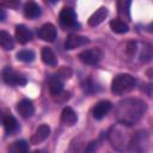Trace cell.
<instances>
[{
    "mask_svg": "<svg viewBox=\"0 0 153 153\" xmlns=\"http://www.w3.org/2000/svg\"><path fill=\"white\" fill-rule=\"evenodd\" d=\"M5 18H6V12L2 7H0V22H4Z\"/></svg>",
    "mask_w": 153,
    "mask_h": 153,
    "instance_id": "cb8c5ba5",
    "label": "cell"
},
{
    "mask_svg": "<svg viewBox=\"0 0 153 153\" xmlns=\"http://www.w3.org/2000/svg\"><path fill=\"white\" fill-rule=\"evenodd\" d=\"M27 151H29V143L25 140L14 141L8 147V152H11V153H25Z\"/></svg>",
    "mask_w": 153,
    "mask_h": 153,
    "instance_id": "d6986e66",
    "label": "cell"
},
{
    "mask_svg": "<svg viewBox=\"0 0 153 153\" xmlns=\"http://www.w3.org/2000/svg\"><path fill=\"white\" fill-rule=\"evenodd\" d=\"M2 79L6 84L13 85V86H24L26 85L27 80L24 75L19 74L18 72L13 71L11 67H6L2 71Z\"/></svg>",
    "mask_w": 153,
    "mask_h": 153,
    "instance_id": "3957f363",
    "label": "cell"
},
{
    "mask_svg": "<svg viewBox=\"0 0 153 153\" xmlns=\"http://www.w3.org/2000/svg\"><path fill=\"white\" fill-rule=\"evenodd\" d=\"M16 38L20 44H26L31 41L32 33L25 25H17L16 26Z\"/></svg>",
    "mask_w": 153,
    "mask_h": 153,
    "instance_id": "5bb4252c",
    "label": "cell"
},
{
    "mask_svg": "<svg viewBox=\"0 0 153 153\" xmlns=\"http://www.w3.org/2000/svg\"><path fill=\"white\" fill-rule=\"evenodd\" d=\"M1 121H2V116H1V112H0V123H1Z\"/></svg>",
    "mask_w": 153,
    "mask_h": 153,
    "instance_id": "484cf974",
    "label": "cell"
},
{
    "mask_svg": "<svg viewBox=\"0 0 153 153\" xmlns=\"http://www.w3.org/2000/svg\"><path fill=\"white\" fill-rule=\"evenodd\" d=\"M41 57H42V61L48 65V66H51V67H55L57 65V59L54 54V51L48 48V47H43L42 48V51H41Z\"/></svg>",
    "mask_w": 153,
    "mask_h": 153,
    "instance_id": "2e32d148",
    "label": "cell"
},
{
    "mask_svg": "<svg viewBox=\"0 0 153 153\" xmlns=\"http://www.w3.org/2000/svg\"><path fill=\"white\" fill-rule=\"evenodd\" d=\"M147 105L141 99H134L128 98L124 100H121L116 109H115V116L118 122H121L124 126H131L136 123L146 112Z\"/></svg>",
    "mask_w": 153,
    "mask_h": 153,
    "instance_id": "6da1fadb",
    "label": "cell"
},
{
    "mask_svg": "<svg viewBox=\"0 0 153 153\" xmlns=\"http://www.w3.org/2000/svg\"><path fill=\"white\" fill-rule=\"evenodd\" d=\"M49 135H50V128H49V126L48 124H41L35 130V133L32 134V136L30 139V142L32 145H38V143L45 141Z\"/></svg>",
    "mask_w": 153,
    "mask_h": 153,
    "instance_id": "52a82bcc",
    "label": "cell"
},
{
    "mask_svg": "<svg viewBox=\"0 0 153 153\" xmlns=\"http://www.w3.org/2000/svg\"><path fill=\"white\" fill-rule=\"evenodd\" d=\"M129 6H130V0H121L118 2V13L122 18H126L129 20Z\"/></svg>",
    "mask_w": 153,
    "mask_h": 153,
    "instance_id": "44dd1931",
    "label": "cell"
},
{
    "mask_svg": "<svg viewBox=\"0 0 153 153\" xmlns=\"http://www.w3.org/2000/svg\"><path fill=\"white\" fill-rule=\"evenodd\" d=\"M48 86H49V91L53 96L60 93L62 90H63V82L61 80V78H59L57 75H53L50 76L49 79V82H48Z\"/></svg>",
    "mask_w": 153,
    "mask_h": 153,
    "instance_id": "ac0fdd59",
    "label": "cell"
},
{
    "mask_svg": "<svg viewBox=\"0 0 153 153\" xmlns=\"http://www.w3.org/2000/svg\"><path fill=\"white\" fill-rule=\"evenodd\" d=\"M59 78H63V79H69L72 76V69L69 67H61L59 71H57V74H56Z\"/></svg>",
    "mask_w": 153,
    "mask_h": 153,
    "instance_id": "603a6c76",
    "label": "cell"
},
{
    "mask_svg": "<svg viewBox=\"0 0 153 153\" xmlns=\"http://www.w3.org/2000/svg\"><path fill=\"white\" fill-rule=\"evenodd\" d=\"M111 106H112V105H111V103H110L109 100H100V102H98V103L94 105L93 110H92L93 117H94L96 120H102V118H104V117L106 116V114L110 111Z\"/></svg>",
    "mask_w": 153,
    "mask_h": 153,
    "instance_id": "30bf717a",
    "label": "cell"
},
{
    "mask_svg": "<svg viewBox=\"0 0 153 153\" xmlns=\"http://www.w3.org/2000/svg\"><path fill=\"white\" fill-rule=\"evenodd\" d=\"M17 59L22 62H32L35 60V53L32 50H20L17 53Z\"/></svg>",
    "mask_w": 153,
    "mask_h": 153,
    "instance_id": "7402d4cb",
    "label": "cell"
},
{
    "mask_svg": "<svg viewBox=\"0 0 153 153\" xmlns=\"http://www.w3.org/2000/svg\"><path fill=\"white\" fill-rule=\"evenodd\" d=\"M37 35L38 37L42 39V41H45V42H54L55 38H56V29L53 24L50 23H47L44 25H42L38 31H37Z\"/></svg>",
    "mask_w": 153,
    "mask_h": 153,
    "instance_id": "8992f818",
    "label": "cell"
},
{
    "mask_svg": "<svg viewBox=\"0 0 153 153\" xmlns=\"http://www.w3.org/2000/svg\"><path fill=\"white\" fill-rule=\"evenodd\" d=\"M0 47L4 50H12L14 48V41L12 36L5 30H0Z\"/></svg>",
    "mask_w": 153,
    "mask_h": 153,
    "instance_id": "e0dca14e",
    "label": "cell"
},
{
    "mask_svg": "<svg viewBox=\"0 0 153 153\" xmlns=\"http://www.w3.org/2000/svg\"><path fill=\"white\" fill-rule=\"evenodd\" d=\"M60 23L65 27H73L76 25V14L71 7H63L60 12Z\"/></svg>",
    "mask_w": 153,
    "mask_h": 153,
    "instance_id": "5b68a950",
    "label": "cell"
},
{
    "mask_svg": "<svg viewBox=\"0 0 153 153\" xmlns=\"http://www.w3.org/2000/svg\"><path fill=\"white\" fill-rule=\"evenodd\" d=\"M2 122H4V128H5V131L7 135H14L19 130V124H18L17 120L11 114H7L4 117Z\"/></svg>",
    "mask_w": 153,
    "mask_h": 153,
    "instance_id": "4fadbf2b",
    "label": "cell"
},
{
    "mask_svg": "<svg viewBox=\"0 0 153 153\" xmlns=\"http://www.w3.org/2000/svg\"><path fill=\"white\" fill-rule=\"evenodd\" d=\"M79 60L85 63V65H97L102 57H103V53L99 48H93V49H86L84 51H81L78 55Z\"/></svg>",
    "mask_w": 153,
    "mask_h": 153,
    "instance_id": "277c9868",
    "label": "cell"
},
{
    "mask_svg": "<svg viewBox=\"0 0 153 153\" xmlns=\"http://www.w3.org/2000/svg\"><path fill=\"white\" fill-rule=\"evenodd\" d=\"M136 85V80L130 74H118L111 81V92L114 94H124L134 90Z\"/></svg>",
    "mask_w": 153,
    "mask_h": 153,
    "instance_id": "7a4b0ae2",
    "label": "cell"
},
{
    "mask_svg": "<svg viewBox=\"0 0 153 153\" xmlns=\"http://www.w3.org/2000/svg\"><path fill=\"white\" fill-rule=\"evenodd\" d=\"M78 121V116L75 114V111L72 109V108H65L61 112V122L65 124V126H74Z\"/></svg>",
    "mask_w": 153,
    "mask_h": 153,
    "instance_id": "9a60e30c",
    "label": "cell"
},
{
    "mask_svg": "<svg viewBox=\"0 0 153 153\" xmlns=\"http://www.w3.org/2000/svg\"><path fill=\"white\" fill-rule=\"evenodd\" d=\"M109 11L106 7H99L90 18H88V25L90 26H97L99 24H102L105 18L108 17Z\"/></svg>",
    "mask_w": 153,
    "mask_h": 153,
    "instance_id": "7c38bea8",
    "label": "cell"
},
{
    "mask_svg": "<svg viewBox=\"0 0 153 153\" xmlns=\"http://www.w3.org/2000/svg\"><path fill=\"white\" fill-rule=\"evenodd\" d=\"M90 42V39L85 36H80V35H69L65 42V48L68 50L75 49L81 45H86Z\"/></svg>",
    "mask_w": 153,
    "mask_h": 153,
    "instance_id": "ba28073f",
    "label": "cell"
},
{
    "mask_svg": "<svg viewBox=\"0 0 153 153\" xmlns=\"http://www.w3.org/2000/svg\"><path fill=\"white\" fill-rule=\"evenodd\" d=\"M110 27L115 33H126L129 30V26L127 23H124L123 20L120 19H115L110 22Z\"/></svg>",
    "mask_w": 153,
    "mask_h": 153,
    "instance_id": "ffe728a7",
    "label": "cell"
},
{
    "mask_svg": "<svg viewBox=\"0 0 153 153\" xmlns=\"http://www.w3.org/2000/svg\"><path fill=\"white\" fill-rule=\"evenodd\" d=\"M24 14L30 19H36L42 14V10L35 0H27L24 5Z\"/></svg>",
    "mask_w": 153,
    "mask_h": 153,
    "instance_id": "9c48e42d",
    "label": "cell"
},
{
    "mask_svg": "<svg viewBox=\"0 0 153 153\" xmlns=\"http://www.w3.org/2000/svg\"><path fill=\"white\" fill-rule=\"evenodd\" d=\"M17 111L22 117L27 118V117H31L33 115L35 106L30 99H22L17 105Z\"/></svg>",
    "mask_w": 153,
    "mask_h": 153,
    "instance_id": "8fae6325",
    "label": "cell"
},
{
    "mask_svg": "<svg viewBox=\"0 0 153 153\" xmlns=\"http://www.w3.org/2000/svg\"><path fill=\"white\" fill-rule=\"evenodd\" d=\"M49 2H51V4H55V2H57V0H48Z\"/></svg>",
    "mask_w": 153,
    "mask_h": 153,
    "instance_id": "d4e9b609",
    "label": "cell"
}]
</instances>
